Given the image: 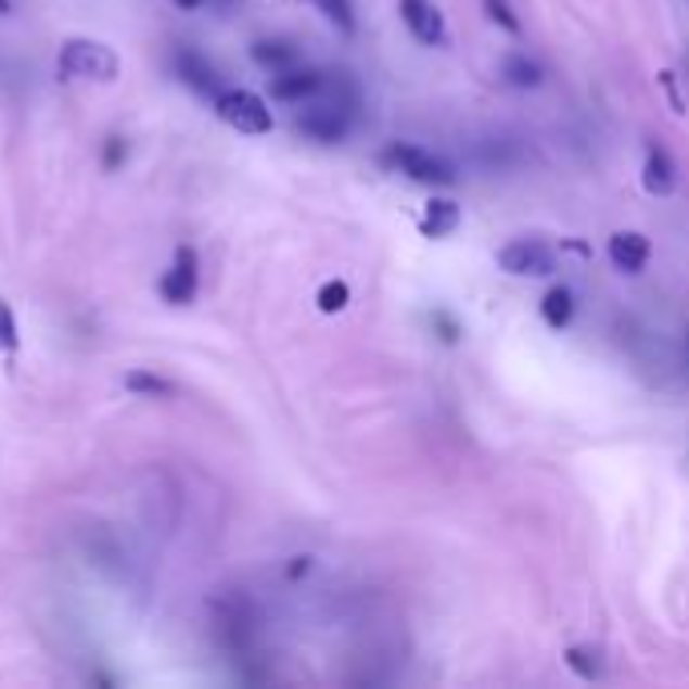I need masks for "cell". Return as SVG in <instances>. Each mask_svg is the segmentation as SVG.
I'll list each match as a JSON object with an SVG mask.
<instances>
[{
    "instance_id": "cell-24",
    "label": "cell",
    "mask_w": 689,
    "mask_h": 689,
    "mask_svg": "<svg viewBox=\"0 0 689 689\" xmlns=\"http://www.w3.org/2000/svg\"><path fill=\"white\" fill-rule=\"evenodd\" d=\"M432 327L439 331V339H444V343H456V339H460V327H456V319H451V315H444V310H436V315H432Z\"/></svg>"
},
{
    "instance_id": "cell-3",
    "label": "cell",
    "mask_w": 689,
    "mask_h": 689,
    "mask_svg": "<svg viewBox=\"0 0 689 689\" xmlns=\"http://www.w3.org/2000/svg\"><path fill=\"white\" fill-rule=\"evenodd\" d=\"M214 613H218V641H222L230 653H246V649L254 646V629H258V617H254V609L246 597H239V592H226V597H218L214 601Z\"/></svg>"
},
{
    "instance_id": "cell-8",
    "label": "cell",
    "mask_w": 689,
    "mask_h": 689,
    "mask_svg": "<svg viewBox=\"0 0 689 689\" xmlns=\"http://www.w3.org/2000/svg\"><path fill=\"white\" fill-rule=\"evenodd\" d=\"M157 291H162V298H166V303H174V307L194 303V295H197V254L190 251V246H182V251H178L174 267L162 275V282H157Z\"/></svg>"
},
{
    "instance_id": "cell-25",
    "label": "cell",
    "mask_w": 689,
    "mask_h": 689,
    "mask_svg": "<svg viewBox=\"0 0 689 689\" xmlns=\"http://www.w3.org/2000/svg\"><path fill=\"white\" fill-rule=\"evenodd\" d=\"M122 162H126V141L110 138V141H105V169H117Z\"/></svg>"
},
{
    "instance_id": "cell-5",
    "label": "cell",
    "mask_w": 689,
    "mask_h": 689,
    "mask_svg": "<svg viewBox=\"0 0 689 689\" xmlns=\"http://www.w3.org/2000/svg\"><path fill=\"white\" fill-rule=\"evenodd\" d=\"M295 129L310 141H323V145H335V141L347 138L352 129V110H343L339 101H315L295 117Z\"/></svg>"
},
{
    "instance_id": "cell-6",
    "label": "cell",
    "mask_w": 689,
    "mask_h": 689,
    "mask_svg": "<svg viewBox=\"0 0 689 689\" xmlns=\"http://www.w3.org/2000/svg\"><path fill=\"white\" fill-rule=\"evenodd\" d=\"M500 267H505L508 275H533V279H540V275H552V270H557V258H552V251L545 242L512 239L505 251H500Z\"/></svg>"
},
{
    "instance_id": "cell-18",
    "label": "cell",
    "mask_w": 689,
    "mask_h": 689,
    "mask_svg": "<svg viewBox=\"0 0 689 689\" xmlns=\"http://www.w3.org/2000/svg\"><path fill=\"white\" fill-rule=\"evenodd\" d=\"M126 392L133 395H174V383L162 380V375H154V371H129L126 375Z\"/></svg>"
},
{
    "instance_id": "cell-9",
    "label": "cell",
    "mask_w": 689,
    "mask_h": 689,
    "mask_svg": "<svg viewBox=\"0 0 689 689\" xmlns=\"http://www.w3.org/2000/svg\"><path fill=\"white\" fill-rule=\"evenodd\" d=\"M174 69H178V77L194 89L197 98H218L222 93V73L214 69V61H206L197 49H178L174 53Z\"/></svg>"
},
{
    "instance_id": "cell-13",
    "label": "cell",
    "mask_w": 689,
    "mask_h": 689,
    "mask_svg": "<svg viewBox=\"0 0 689 689\" xmlns=\"http://www.w3.org/2000/svg\"><path fill=\"white\" fill-rule=\"evenodd\" d=\"M456 226H460V206L451 197H432L428 210H423V234L428 239H448Z\"/></svg>"
},
{
    "instance_id": "cell-22",
    "label": "cell",
    "mask_w": 689,
    "mask_h": 689,
    "mask_svg": "<svg viewBox=\"0 0 689 689\" xmlns=\"http://www.w3.org/2000/svg\"><path fill=\"white\" fill-rule=\"evenodd\" d=\"M484 13L493 16L505 33H521V16L512 13V4H508V0H484Z\"/></svg>"
},
{
    "instance_id": "cell-20",
    "label": "cell",
    "mask_w": 689,
    "mask_h": 689,
    "mask_svg": "<svg viewBox=\"0 0 689 689\" xmlns=\"http://www.w3.org/2000/svg\"><path fill=\"white\" fill-rule=\"evenodd\" d=\"M16 347H21V335H16V319H13V307L0 298V355L4 359H13Z\"/></svg>"
},
{
    "instance_id": "cell-16",
    "label": "cell",
    "mask_w": 689,
    "mask_h": 689,
    "mask_svg": "<svg viewBox=\"0 0 689 689\" xmlns=\"http://www.w3.org/2000/svg\"><path fill=\"white\" fill-rule=\"evenodd\" d=\"M505 77L516 85V89H536V85L545 81V69H540L528 53H508L505 56Z\"/></svg>"
},
{
    "instance_id": "cell-15",
    "label": "cell",
    "mask_w": 689,
    "mask_h": 689,
    "mask_svg": "<svg viewBox=\"0 0 689 689\" xmlns=\"http://www.w3.org/2000/svg\"><path fill=\"white\" fill-rule=\"evenodd\" d=\"M573 310H577V303H573V291H569V286H552L549 295L540 298V315H545V323L557 327V331H564V327L573 323Z\"/></svg>"
},
{
    "instance_id": "cell-26",
    "label": "cell",
    "mask_w": 689,
    "mask_h": 689,
    "mask_svg": "<svg viewBox=\"0 0 689 689\" xmlns=\"http://www.w3.org/2000/svg\"><path fill=\"white\" fill-rule=\"evenodd\" d=\"M307 573H310V557H295V564L286 569V577H291V580L307 577Z\"/></svg>"
},
{
    "instance_id": "cell-27",
    "label": "cell",
    "mask_w": 689,
    "mask_h": 689,
    "mask_svg": "<svg viewBox=\"0 0 689 689\" xmlns=\"http://www.w3.org/2000/svg\"><path fill=\"white\" fill-rule=\"evenodd\" d=\"M174 4H178V9H186V13H194L202 0H174Z\"/></svg>"
},
{
    "instance_id": "cell-11",
    "label": "cell",
    "mask_w": 689,
    "mask_h": 689,
    "mask_svg": "<svg viewBox=\"0 0 689 689\" xmlns=\"http://www.w3.org/2000/svg\"><path fill=\"white\" fill-rule=\"evenodd\" d=\"M609 263L617 270H625V275H641L649 263V239L637 234V230H617L609 239Z\"/></svg>"
},
{
    "instance_id": "cell-23",
    "label": "cell",
    "mask_w": 689,
    "mask_h": 689,
    "mask_svg": "<svg viewBox=\"0 0 689 689\" xmlns=\"http://www.w3.org/2000/svg\"><path fill=\"white\" fill-rule=\"evenodd\" d=\"M658 85L665 89V98H669V105H674V113H686V101H681V93H677V73H658Z\"/></svg>"
},
{
    "instance_id": "cell-14",
    "label": "cell",
    "mask_w": 689,
    "mask_h": 689,
    "mask_svg": "<svg viewBox=\"0 0 689 689\" xmlns=\"http://www.w3.org/2000/svg\"><path fill=\"white\" fill-rule=\"evenodd\" d=\"M251 56L270 73H282V69H295L298 61V49L291 41H254L251 44Z\"/></svg>"
},
{
    "instance_id": "cell-21",
    "label": "cell",
    "mask_w": 689,
    "mask_h": 689,
    "mask_svg": "<svg viewBox=\"0 0 689 689\" xmlns=\"http://www.w3.org/2000/svg\"><path fill=\"white\" fill-rule=\"evenodd\" d=\"M347 298H352V291H347V282H323V291H319V310H327V315H335V310L347 307Z\"/></svg>"
},
{
    "instance_id": "cell-28",
    "label": "cell",
    "mask_w": 689,
    "mask_h": 689,
    "mask_svg": "<svg viewBox=\"0 0 689 689\" xmlns=\"http://www.w3.org/2000/svg\"><path fill=\"white\" fill-rule=\"evenodd\" d=\"M13 13V0H0V16H9Z\"/></svg>"
},
{
    "instance_id": "cell-10",
    "label": "cell",
    "mask_w": 689,
    "mask_h": 689,
    "mask_svg": "<svg viewBox=\"0 0 689 689\" xmlns=\"http://www.w3.org/2000/svg\"><path fill=\"white\" fill-rule=\"evenodd\" d=\"M323 81H327V73H315V69H282L275 81H270V93L279 101H310V98H319L323 93Z\"/></svg>"
},
{
    "instance_id": "cell-7",
    "label": "cell",
    "mask_w": 689,
    "mask_h": 689,
    "mask_svg": "<svg viewBox=\"0 0 689 689\" xmlns=\"http://www.w3.org/2000/svg\"><path fill=\"white\" fill-rule=\"evenodd\" d=\"M399 16L420 44H448V25L432 0H399Z\"/></svg>"
},
{
    "instance_id": "cell-17",
    "label": "cell",
    "mask_w": 689,
    "mask_h": 689,
    "mask_svg": "<svg viewBox=\"0 0 689 689\" xmlns=\"http://www.w3.org/2000/svg\"><path fill=\"white\" fill-rule=\"evenodd\" d=\"M564 665H569L577 677H585V681H597V677L605 674V669H601V658H597V649H585V646L569 649V653H564Z\"/></svg>"
},
{
    "instance_id": "cell-12",
    "label": "cell",
    "mask_w": 689,
    "mask_h": 689,
    "mask_svg": "<svg viewBox=\"0 0 689 689\" xmlns=\"http://www.w3.org/2000/svg\"><path fill=\"white\" fill-rule=\"evenodd\" d=\"M646 190L649 194H658V197H665V194H674L677 190V166H674V157L665 154L662 145H649V154H646Z\"/></svg>"
},
{
    "instance_id": "cell-2",
    "label": "cell",
    "mask_w": 689,
    "mask_h": 689,
    "mask_svg": "<svg viewBox=\"0 0 689 689\" xmlns=\"http://www.w3.org/2000/svg\"><path fill=\"white\" fill-rule=\"evenodd\" d=\"M383 162L399 174H408L411 182H423V186H451L456 182V169L444 162V157L428 154L420 145H411V141H395L383 150Z\"/></svg>"
},
{
    "instance_id": "cell-19",
    "label": "cell",
    "mask_w": 689,
    "mask_h": 689,
    "mask_svg": "<svg viewBox=\"0 0 689 689\" xmlns=\"http://www.w3.org/2000/svg\"><path fill=\"white\" fill-rule=\"evenodd\" d=\"M319 13L331 21L335 28H343V33H355V13H352V0H310Z\"/></svg>"
},
{
    "instance_id": "cell-4",
    "label": "cell",
    "mask_w": 689,
    "mask_h": 689,
    "mask_svg": "<svg viewBox=\"0 0 689 689\" xmlns=\"http://www.w3.org/2000/svg\"><path fill=\"white\" fill-rule=\"evenodd\" d=\"M214 110H218L226 126H234L239 133H270V126H275L267 101L251 93V89H222L214 98Z\"/></svg>"
},
{
    "instance_id": "cell-1",
    "label": "cell",
    "mask_w": 689,
    "mask_h": 689,
    "mask_svg": "<svg viewBox=\"0 0 689 689\" xmlns=\"http://www.w3.org/2000/svg\"><path fill=\"white\" fill-rule=\"evenodd\" d=\"M117 69H122V61L110 44L81 41V37L61 44V56H56V73L69 81H113Z\"/></svg>"
}]
</instances>
